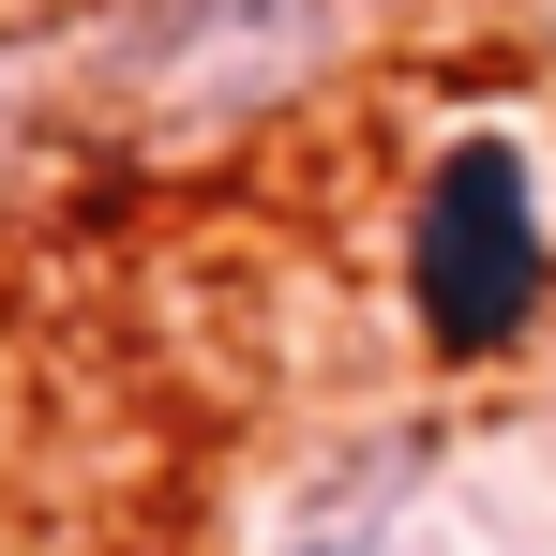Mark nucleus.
<instances>
[{"label": "nucleus", "instance_id": "1", "mask_svg": "<svg viewBox=\"0 0 556 556\" xmlns=\"http://www.w3.org/2000/svg\"><path fill=\"white\" fill-rule=\"evenodd\" d=\"M542 316H556L542 151H527V121H452L406 181V331H421V362L496 376L542 346Z\"/></svg>", "mask_w": 556, "mask_h": 556}, {"label": "nucleus", "instance_id": "2", "mask_svg": "<svg viewBox=\"0 0 556 556\" xmlns=\"http://www.w3.org/2000/svg\"><path fill=\"white\" fill-rule=\"evenodd\" d=\"M346 0H105L91 15V76L121 121L151 136H241L331 76Z\"/></svg>", "mask_w": 556, "mask_h": 556}]
</instances>
